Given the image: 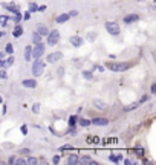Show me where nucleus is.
I'll use <instances>...</instances> for the list:
<instances>
[{
    "label": "nucleus",
    "mask_w": 156,
    "mask_h": 165,
    "mask_svg": "<svg viewBox=\"0 0 156 165\" xmlns=\"http://www.w3.org/2000/svg\"><path fill=\"white\" fill-rule=\"evenodd\" d=\"M130 67V63H107L106 69L109 70H113V72H124Z\"/></svg>",
    "instance_id": "1"
},
{
    "label": "nucleus",
    "mask_w": 156,
    "mask_h": 165,
    "mask_svg": "<svg viewBox=\"0 0 156 165\" xmlns=\"http://www.w3.org/2000/svg\"><path fill=\"white\" fill-rule=\"evenodd\" d=\"M44 49H46V46H44L41 41L40 43H37V44H34V49H32V58L34 60H38L41 55H43V52H44Z\"/></svg>",
    "instance_id": "2"
},
{
    "label": "nucleus",
    "mask_w": 156,
    "mask_h": 165,
    "mask_svg": "<svg viewBox=\"0 0 156 165\" xmlns=\"http://www.w3.org/2000/svg\"><path fill=\"white\" fill-rule=\"evenodd\" d=\"M43 69H44V63L40 61V58L35 60L34 64H32V75H34V77H40V75H43Z\"/></svg>",
    "instance_id": "3"
},
{
    "label": "nucleus",
    "mask_w": 156,
    "mask_h": 165,
    "mask_svg": "<svg viewBox=\"0 0 156 165\" xmlns=\"http://www.w3.org/2000/svg\"><path fill=\"white\" fill-rule=\"evenodd\" d=\"M106 29H107V32H109L110 35H119V32H121L119 26L116 25L115 21H107V23H106Z\"/></svg>",
    "instance_id": "4"
},
{
    "label": "nucleus",
    "mask_w": 156,
    "mask_h": 165,
    "mask_svg": "<svg viewBox=\"0 0 156 165\" xmlns=\"http://www.w3.org/2000/svg\"><path fill=\"white\" fill-rule=\"evenodd\" d=\"M58 40H60V32H58L57 29L48 32V44H49V46H55V44L58 43Z\"/></svg>",
    "instance_id": "5"
},
{
    "label": "nucleus",
    "mask_w": 156,
    "mask_h": 165,
    "mask_svg": "<svg viewBox=\"0 0 156 165\" xmlns=\"http://www.w3.org/2000/svg\"><path fill=\"white\" fill-rule=\"evenodd\" d=\"M61 58H63V54H61V52H52L51 55H48L46 60H48V63H52V64H54V63L60 61Z\"/></svg>",
    "instance_id": "6"
},
{
    "label": "nucleus",
    "mask_w": 156,
    "mask_h": 165,
    "mask_svg": "<svg viewBox=\"0 0 156 165\" xmlns=\"http://www.w3.org/2000/svg\"><path fill=\"white\" fill-rule=\"evenodd\" d=\"M139 20V15L138 14H129L124 17V23L126 25H132V23H136Z\"/></svg>",
    "instance_id": "7"
},
{
    "label": "nucleus",
    "mask_w": 156,
    "mask_h": 165,
    "mask_svg": "<svg viewBox=\"0 0 156 165\" xmlns=\"http://www.w3.org/2000/svg\"><path fill=\"white\" fill-rule=\"evenodd\" d=\"M69 41H71V44L74 46V48H80V46L84 43V40H83L81 37H78V35H72V37L69 38Z\"/></svg>",
    "instance_id": "8"
},
{
    "label": "nucleus",
    "mask_w": 156,
    "mask_h": 165,
    "mask_svg": "<svg viewBox=\"0 0 156 165\" xmlns=\"http://www.w3.org/2000/svg\"><path fill=\"white\" fill-rule=\"evenodd\" d=\"M21 84H23V87H26V89H35V87H37V81H35L34 78L23 80V81H21Z\"/></svg>",
    "instance_id": "9"
},
{
    "label": "nucleus",
    "mask_w": 156,
    "mask_h": 165,
    "mask_svg": "<svg viewBox=\"0 0 156 165\" xmlns=\"http://www.w3.org/2000/svg\"><path fill=\"white\" fill-rule=\"evenodd\" d=\"M91 124H94V125H107L109 119L107 118H94V119L91 121Z\"/></svg>",
    "instance_id": "10"
},
{
    "label": "nucleus",
    "mask_w": 156,
    "mask_h": 165,
    "mask_svg": "<svg viewBox=\"0 0 156 165\" xmlns=\"http://www.w3.org/2000/svg\"><path fill=\"white\" fill-rule=\"evenodd\" d=\"M92 103H94V106H95L98 110H106V109H107V104H106L103 100H100V98H95Z\"/></svg>",
    "instance_id": "11"
},
{
    "label": "nucleus",
    "mask_w": 156,
    "mask_h": 165,
    "mask_svg": "<svg viewBox=\"0 0 156 165\" xmlns=\"http://www.w3.org/2000/svg\"><path fill=\"white\" fill-rule=\"evenodd\" d=\"M78 163L80 165H97V162L94 160V159H91V157H81V159H78Z\"/></svg>",
    "instance_id": "12"
},
{
    "label": "nucleus",
    "mask_w": 156,
    "mask_h": 165,
    "mask_svg": "<svg viewBox=\"0 0 156 165\" xmlns=\"http://www.w3.org/2000/svg\"><path fill=\"white\" fill-rule=\"evenodd\" d=\"M37 32L41 35V37H44V35H48V32H49V29L44 26V25H38L37 26Z\"/></svg>",
    "instance_id": "13"
},
{
    "label": "nucleus",
    "mask_w": 156,
    "mask_h": 165,
    "mask_svg": "<svg viewBox=\"0 0 156 165\" xmlns=\"http://www.w3.org/2000/svg\"><path fill=\"white\" fill-rule=\"evenodd\" d=\"M69 18H71V17H69V14H61V15H58V17H57V20H55V21L58 23V25H61V23L68 21Z\"/></svg>",
    "instance_id": "14"
},
{
    "label": "nucleus",
    "mask_w": 156,
    "mask_h": 165,
    "mask_svg": "<svg viewBox=\"0 0 156 165\" xmlns=\"http://www.w3.org/2000/svg\"><path fill=\"white\" fill-rule=\"evenodd\" d=\"M21 34H23V28H21V26L18 25V23H17V26L14 28V32H12V35H14L15 38H18Z\"/></svg>",
    "instance_id": "15"
},
{
    "label": "nucleus",
    "mask_w": 156,
    "mask_h": 165,
    "mask_svg": "<svg viewBox=\"0 0 156 165\" xmlns=\"http://www.w3.org/2000/svg\"><path fill=\"white\" fill-rule=\"evenodd\" d=\"M78 159H80V157H78L77 154H69L68 163H69V165H77V163H78Z\"/></svg>",
    "instance_id": "16"
},
{
    "label": "nucleus",
    "mask_w": 156,
    "mask_h": 165,
    "mask_svg": "<svg viewBox=\"0 0 156 165\" xmlns=\"http://www.w3.org/2000/svg\"><path fill=\"white\" fill-rule=\"evenodd\" d=\"M31 54H32V48H31V46H28V48L25 49V60L26 61H31L32 60V55Z\"/></svg>",
    "instance_id": "17"
},
{
    "label": "nucleus",
    "mask_w": 156,
    "mask_h": 165,
    "mask_svg": "<svg viewBox=\"0 0 156 165\" xmlns=\"http://www.w3.org/2000/svg\"><path fill=\"white\" fill-rule=\"evenodd\" d=\"M31 38H32V43H34V44H37V43H40V41H41V35H40L37 31H35V32H32Z\"/></svg>",
    "instance_id": "18"
},
{
    "label": "nucleus",
    "mask_w": 156,
    "mask_h": 165,
    "mask_svg": "<svg viewBox=\"0 0 156 165\" xmlns=\"http://www.w3.org/2000/svg\"><path fill=\"white\" fill-rule=\"evenodd\" d=\"M3 6H5V9H8V11H11V12H14V14H18V12H20L15 5H3Z\"/></svg>",
    "instance_id": "19"
},
{
    "label": "nucleus",
    "mask_w": 156,
    "mask_h": 165,
    "mask_svg": "<svg viewBox=\"0 0 156 165\" xmlns=\"http://www.w3.org/2000/svg\"><path fill=\"white\" fill-rule=\"evenodd\" d=\"M8 20H11L8 15H0V25H2V26H6Z\"/></svg>",
    "instance_id": "20"
},
{
    "label": "nucleus",
    "mask_w": 156,
    "mask_h": 165,
    "mask_svg": "<svg viewBox=\"0 0 156 165\" xmlns=\"http://www.w3.org/2000/svg\"><path fill=\"white\" fill-rule=\"evenodd\" d=\"M109 159L112 160V162H119V160L123 159V156H121V154H112V156H110Z\"/></svg>",
    "instance_id": "21"
},
{
    "label": "nucleus",
    "mask_w": 156,
    "mask_h": 165,
    "mask_svg": "<svg viewBox=\"0 0 156 165\" xmlns=\"http://www.w3.org/2000/svg\"><path fill=\"white\" fill-rule=\"evenodd\" d=\"M38 11V5L37 3H29V12H37Z\"/></svg>",
    "instance_id": "22"
},
{
    "label": "nucleus",
    "mask_w": 156,
    "mask_h": 165,
    "mask_svg": "<svg viewBox=\"0 0 156 165\" xmlns=\"http://www.w3.org/2000/svg\"><path fill=\"white\" fill-rule=\"evenodd\" d=\"M37 162H38V160H37L35 157H28V159H26V163H28V165H35Z\"/></svg>",
    "instance_id": "23"
},
{
    "label": "nucleus",
    "mask_w": 156,
    "mask_h": 165,
    "mask_svg": "<svg viewBox=\"0 0 156 165\" xmlns=\"http://www.w3.org/2000/svg\"><path fill=\"white\" fill-rule=\"evenodd\" d=\"M138 106H139V104H138V103H135V104H132V106H127V107H124V110H126V112H129V110H135Z\"/></svg>",
    "instance_id": "24"
},
{
    "label": "nucleus",
    "mask_w": 156,
    "mask_h": 165,
    "mask_svg": "<svg viewBox=\"0 0 156 165\" xmlns=\"http://www.w3.org/2000/svg\"><path fill=\"white\" fill-rule=\"evenodd\" d=\"M14 163H17V165H25V163H26V159H23V157L15 159V160H14Z\"/></svg>",
    "instance_id": "25"
},
{
    "label": "nucleus",
    "mask_w": 156,
    "mask_h": 165,
    "mask_svg": "<svg viewBox=\"0 0 156 165\" xmlns=\"http://www.w3.org/2000/svg\"><path fill=\"white\" fill-rule=\"evenodd\" d=\"M87 141H89V142H91V144H97L98 141H100V138H98V136H94V138H87Z\"/></svg>",
    "instance_id": "26"
},
{
    "label": "nucleus",
    "mask_w": 156,
    "mask_h": 165,
    "mask_svg": "<svg viewBox=\"0 0 156 165\" xmlns=\"http://www.w3.org/2000/svg\"><path fill=\"white\" fill-rule=\"evenodd\" d=\"M77 119H78V116H71L69 118V125H75Z\"/></svg>",
    "instance_id": "27"
},
{
    "label": "nucleus",
    "mask_w": 156,
    "mask_h": 165,
    "mask_svg": "<svg viewBox=\"0 0 156 165\" xmlns=\"http://www.w3.org/2000/svg\"><path fill=\"white\" fill-rule=\"evenodd\" d=\"M32 112H34L35 115H37V113H40V104H37V103H35V104L32 106Z\"/></svg>",
    "instance_id": "28"
},
{
    "label": "nucleus",
    "mask_w": 156,
    "mask_h": 165,
    "mask_svg": "<svg viewBox=\"0 0 156 165\" xmlns=\"http://www.w3.org/2000/svg\"><path fill=\"white\" fill-rule=\"evenodd\" d=\"M6 52H8V54H12V52H14V48H12V44H11V43L6 44Z\"/></svg>",
    "instance_id": "29"
},
{
    "label": "nucleus",
    "mask_w": 156,
    "mask_h": 165,
    "mask_svg": "<svg viewBox=\"0 0 156 165\" xmlns=\"http://www.w3.org/2000/svg\"><path fill=\"white\" fill-rule=\"evenodd\" d=\"M80 124L84 125V127H87V125H91V121H87V119H80Z\"/></svg>",
    "instance_id": "30"
},
{
    "label": "nucleus",
    "mask_w": 156,
    "mask_h": 165,
    "mask_svg": "<svg viewBox=\"0 0 156 165\" xmlns=\"http://www.w3.org/2000/svg\"><path fill=\"white\" fill-rule=\"evenodd\" d=\"M83 77L87 78V80H92V74L91 72H83Z\"/></svg>",
    "instance_id": "31"
},
{
    "label": "nucleus",
    "mask_w": 156,
    "mask_h": 165,
    "mask_svg": "<svg viewBox=\"0 0 156 165\" xmlns=\"http://www.w3.org/2000/svg\"><path fill=\"white\" fill-rule=\"evenodd\" d=\"M5 63H6V67H9V66H11V64L14 63V58H12V57H9V58H8V60H6Z\"/></svg>",
    "instance_id": "32"
},
{
    "label": "nucleus",
    "mask_w": 156,
    "mask_h": 165,
    "mask_svg": "<svg viewBox=\"0 0 156 165\" xmlns=\"http://www.w3.org/2000/svg\"><path fill=\"white\" fill-rule=\"evenodd\" d=\"M20 20H21V15H20V12H18V14H15V17H14V21H15V23H20Z\"/></svg>",
    "instance_id": "33"
},
{
    "label": "nucleus",
    "mask_w": 156,
    "mask_h": 165,
    "mask_svg": "<svg viewBox=\"0 0 156 165\" xmlns=\"http://www.w3.org/2000/svg\"><path fill=\"white\" fill-rule=\"evenodd\" d=\"M20 130H21V133H23V135H28V127L26 125H21Z\"/></svg>",
    "instance_id": "34"
},
{
    "label": "nucleus",
    "mask_w": 156,
    "mask_h": 165,
    "mask_svg": "<svg viewBox=\"0 0 156 165\" xmlns=\"http://www.w3.org/2000/svg\"><path fill=\"white\" fill-rule=\"evenodd\" d=\"M0 78H8V75H6V72H5V70H0Z\"/></svg>",
    "instance_id": "35"
},
{
    "label": "nucleus",
    "mask_w": 156,
    "mask_h": 165,
    "mask_svg": "<svg viewBox=\"0 0 156 165\" xmlns=\"http://www.w3.org/2000/svg\"><path fill=\"white\" fill-rule=\"evenodd\" d=\"M28 153H31V150H29V148H23V150H20V154H28Z\"/></svg>",
    "instance_id": "36"
},
{
    "label": "nucleus",
    "mask_w": 156,
    "mask_h": 165,
    "mask_svg": "<svg viewBox=\"0 0 156 165\" xmlns=\"http://www.w3.org/2000/svg\"><path fill=\"white\" fill-rule=\"evenodd\" d=\"M150 92L153 93V95H156V84H151V87H150Z\"/></svg>",
    "instance_id": "37"
},
{
    "label": "nucleus",
    "mask_w": 156,
    "mask_h": 165,
    "mask_svg": "<svg viewBox=\"0 0 156 165\" xmlns=\"http://www.w3.org/2000/svg\"><path fill=\"white\" fill-rule=\"evenodd\" d=\"M147 100H148V95H142V97H141V100H139V103H145Z\"/></svg>",
    "instance_id": "38"
},
{
    "label": "nucleus",
    "mask_w": 156,
    "mask_h": 165,
    "mask_svg": "<svg viewBox=\"0 0 156 165\" xmlns=\"http://www.w3.org/2000/svg\"><path fill=\"white\" fill-rule=\"evenodd\" d=\"M52 162H54V163H58V162H60V154H57V156H54V159H52Z\"/></svg>",
    "instance_id": "39"
},
{
    "label": "nucleus",
    "mask_w": 156,
    "mask_h": 165,
    "mask_svg": "<svg viewBox=\"0 0 156 165\" xmlns=\"http://www.w3.org/2000/svg\"><path fill=\"white\" fill-rule=\"evenodd\" d=\"M46 8H48L46 5H41V6H38V11L40 12H44V11H46Z\"/></svg>",
    "instance_id": "40"
},
{
    "label": "nucleus",
    "mask_w": 156,
    "mask_h": 165,
    "mask_svg": "<svg viewBox=\"0 0 156 165\" xmlns=\"http://www.w3.org/2000/svg\"><path fill=\"white\" fill-rule=\"evenodd\" d=\"M0 67H6V63H5L2 58H0Z\"/></svg>",
    "instance_id": "41"
},
{
    "label": "nucleus",
    "mask_w": 156,
    "mask_h": 165,
    "mask_svg": "<svg viewBox=\"0 0 156 165\" xmlns=\"http://www.w3.org/2000/svg\"><path fill=\"white\" fill-rule=\"evenodd\" d=\"M77 14H78L77 11H71V12H69V17H74V15H77Z\"/></svg>",
    "instance_id": "42"
},
{
    "label": "nucleus",
    "mask_w": 156,
    "mask_h": 165,
    "mask_svg": "<svg viewBox=\"0 0 156 165\" xmlns=\"http://www.w3.org/2000/svg\"><path fill=\"white\" fill-rule=\"evenodd\" d=\"M124 163H126V165H132V163H133V162H132V160H130V159H126V160H124Z\"/></svg>",
    "instance_id": "43"
},
{
    "label": "nucleus",
    "mask_w": 156,
    "mask_h": 165,
    "mask_svg": "<svg viewBox=\"0 0 156 165\" xmlns=\"http://www.w3.org/2000/svg\"><path fill=\"white\" fill-rule=\"evenodd\" d=\"M69 148H72V147H71V145H63V147H61V150H69Z\"/></svg>",
    "instance_id": "44"
},
{
    "label": "nucleus",
    "mask_w": 156,
    "mask_h": 165,
    "mask_svg": "<svg viewBox=\"0 0 156 165\" xmlns=\"http://www.w3.org/2000/svg\"><path fill=\"white\" fill-rule=\"evenodd\" d=\"M23 17H25V20H29V17H31V14H29V12H26V14H25Z\"/></svg>",
    "instance_id": "45"
},
{
    "label": "nucleus",
    "mask_w": 156,
    "mask_h": 165,
    "mask_svg": "<svg viewBox=\"0 0 156 165\" xmlns=\"http://www.w3.org/2000/svg\"><path fill=\"white\" fill-rule=\"evenodd\" d=\"M14 160H15V157H9L8 159V163H14Z\"/></svg>",
    "instance_id": "46"
},
{
    "label": "nucleus",
    "mask_w": 156,
    "mask_h": 165,
    "mask_svg": "<svg viewBox=\"0 0 156 165\" xmlns=\"http://www.w3.org/2000/svg\"><path fill=\"white\" fill-rule=\"evenodd\" d=\"M3 57V52H0V58H2Z\"/></svg>",
    "instance_id": "47"
},
{
    "label": "nucleus",
    "mask_w": 156,
    "mask_h": 165,
    "mask_svg": "<svg viewBox=\"0 0 156 165\" xmlns=\"http://www.w3.org/2000/svg\"><path fill=\"white\" fill-rule=\"evenodd\" d=\"M0 103H2V97H0Z\"/></svg>",
    "instance_id": "48"
}]
</instances>
